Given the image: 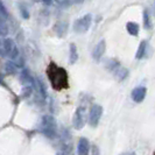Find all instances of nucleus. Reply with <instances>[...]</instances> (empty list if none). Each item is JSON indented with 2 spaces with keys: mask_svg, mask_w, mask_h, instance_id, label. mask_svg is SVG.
<instances>
[{
  "mask_svg": "<svg viewBox=\"0 0 155 155\" xmlns=\"http://www.w3.org/2000/svg\"><path fill=\"white\" fill-rule=\"evenodd\" d=\"M47 78L50 82L51 87L56 91H62L69 87V78L67 70L58 67L55 62H50L46 69Z\"/></svg>",
  "mask_w": 155,
  "mask_h": 155,
  "instance_id": "obj_1",
  "label": "nucleus"
},
{
  "mask_svg": "<svg viewBox=\"0 0 155 155\" xmlns=\"http://www.w3.org/2000/svg\"><path fill=\"white\" fill-rule=\"evenodd\" d=\"M40 132L43 135H46L49 139H54L57 137V124L54 117L45 116L41 120V124L39 126Z\"/></svg>",
  "mask_w": 155,
  "mask_h": 155,
  "instance_id": "obj_2",
  "label": "nucleus"
},
{
  "mask_svg": "<svg viewBox=\"0 0 155 155\" xmlns=\"http://www.w3.org/2000/svg\"><path fill=\"white\" fill-rule=\"evenodd\" d=\"M91 25H92V15L85 14L84 16L75 20L72 28H74V31L77 34H84L91 28Z\"/></svg>",
  "mask_w": 155,
  "mask_h": 155,
  "instance_id": "obj_3",
  "label": "nucleus"
},
{
  "mask_svg": "<svg viewBox=\"0 0 155 155\" xmlns=\"http://www.w3.org/2000/svg\"><path fill=\"white\" fill-rule=\"evenodd\" d=\"M85 107L84 106H78L74 116H72V126L75 130H82L86 123V114H85Z\"/></svg>",
  "mask_w": 155,
  "mask_h": 155,
  "instance_id": "obj_4",
  "label": "nucleus"
},
{
  "mask_svg": "<svg viewBox=\"0 0 155 155\" xmlns=\"http://www.w3.org/2000/svg\"><path fill=\"white\" fill-rule=\"evenodd\" d=\"M103 116V107L98 104H93L89 112V125L91 127H97Z\"/></svg>",
  "mask_w": 155,
  "mask_h": 155,
  "instance_id": "obj_5",
  "label": "nucleus"
},
{
  "mask_svg": "<svg viewBox=\"0 0 155 155\" xmlns=\"http://www.w3.org/2000/svg\"><path fill=\"white\" fill-rule=\"evenodd\" d=\"M105 50H106V41L101 40L97 43V46L94 47V49L92 50V58L98 62L101 58V56L105 54Z\"/></svg>",
  "mask_w": 155,
  "mask_h": 155,
  "instance_id": "obj_6",
  "label": "nucleus"
},
{
  "mask_svg": "<svg viewBox=\"0 0 155 155\" xmlns=\"http://www.w3.org/2000/svg\"><path fill=\"white\" fill-rule=\"evenodd\" d=\"M146 93H147V89L145 86H138L132 91V99L135 103H141L145 99Z\"/></svg>",
  "mask_w": 155,
  "mask_h": 155,
  "instance_id": "obj_7",
  "label": "nucleus"
},
{
  "mask_svg": "<svg viewBox=\"0 0 155 155\" xmlns=\"http://www.w3.org/2000/svg\"><path fill=\"white\" fill-rule=\"evenodd\" d=\"M90 142L86 138H81L78 140V145H77V153L79 155H86L89 154L90 152Z\"/></svg>",
  "mask_w": 155,
  "mask_h": 155,
  "instance_id": "obj_8",
  "label": "nucleus"
},
{
  "mask_svg": "<svg viewBox=\"0 0 155 155\" xmlns=\"http://www.w3.org/2000/svg\"><path fill=\"white\" fill-rule=\"evenodd\" d=\"M147 47H148V42L147 41H141L140 42L139 47H138V50H137V54H135V58L138 60H141L145 57V55L147 53Z\"/></svg>",
  "mask_w": 155,
  "mask_h": 155,
  "instance_id": "obj_9",
  "label": "nucleus"
},
{
  "mask_svg": "<svg viewBox=\"0 0 155 155\" xmlns=\"http://www.w3.org/2000/svg\"><path fill=\"white\" fill-rule=\"evenodd\" d=\"M78 60V53L77 47L75 43H70L69 46V63L70 64H75Z\"/></svg>",
  "mask_w": 155,
  "mask_h": 155,
  "instance_id": "obj_10",
  "label": "nucleus"
},
{
  "mask_svg": "<svg viewBox=\"0 0 155 155\" xmlns=\"http://www.w3.org/2000/svg\"><path fill=\"white\" fill-rule=\"evenodd\" d=\"M54 31L58 36H64L68 31V22H57L54 26Z\"/></svg>",
  "mask_w": 155,
  "mask_h": 155,
  "instance_id": "obj_11",
  "label": "nucleus"
},
{
  "mask_svg": "<svg viewBox=\"0 0 155 155\" xmlns=\"http://www.w3.org/2000/svg\"><path fill=\"white\" fill-rule=\"evenodd\" d=\"M113 72H114V76H116V78L119 81V82L124 81L125 78L128 76V70L126 69V68H121L120 65H119Z\"/></svg>",
  "mask_w": 155,
  "mask_h": 155,
  "instance_id": "obj_12",
  "label": "nucleus"
},
{
  "mask_svg": "<svg viewBox=\"0 0 155 155\" xmlns=\"http://www.w3.org/2000/svg\"><path fill=\"white\" fill-rule=\"evenodd\" d=\"M126 31H128L130 35L137 36V35L139 34L140 27L137 22H132V21H131V22H127V25H126Z\"/></svg>",
  "mask_w": 155,
  "mask_h": 155,
  "instance_id": "obj_13",
  "label": "nucleus"
},
{
  "mask_svg": "<svg viewBox=\"0 0 155 155\" xmlns=\"http://www.w3.org/2000/svg\"><path fill=\"white\" fill-rule=\"evenodd\" d=\"M14 47H15V45H14L13 39L7 38V39L4 40V42H2V48H4V53H6V55L9 54V53L13 50Z\"/></svg>",
  "mask_w": 155,
  "mask_h": 155,
  "instance_id": "obj_14",
  "label": "nucleus"
},
{
  "mask_svg": "<svg viewBox=\"0 0 155 155\" xmlns=\"http://www.w3.org/2000/svg\"><path fill=\"white\" fill-rule=\"evenodd\" d=\"M0 35H2V36L8 35V26L5 21V18L1 14H0Z\"/></svg>",
  "mask_w": 155,
  "mask_h": 155,
  "instance_id": "obj_15",
  "label": "nucleus"
},
{
  "mask_svg": "<svg viewBox=\"0 0 155 155\" xmlns=\"http://www.w3.org/2000/svg\"><path fill=\"white\" fill-rule=\"evenodd\" d=\"M105 65H106V69L107 70H110V71H114V70H116L120 64H119V62H118L117 60L111 58V60H107V61H106Z\"/></svg>",
  "mask_w": 155,
  "mask_h": 155,
  "instance_id": "obj_16",
  "label": "nucleus"
},
{
  "mask_svg": "<svg viewBox=\"0 0 155 155\" xmlns=\"http://www.w3.org/2000/svg\"><path fill=\"white\" fill-rule=\"evenodd\" d=\"M143 26H145V28H146V29H149V28L152 27L148 9H145V11H143Z\"/></svg>",
  "mask_w": 155,
  "mask_h": 155,
  "instance_id": "obj_17",
  "label": "nucleus"
},
{
  "mask_svg": "<svg viewBox=\"0 0 155 155\" xmlns=\"http://www.w3.org/2000/svg\"><path fill=\"white\" fill-rule=\"evenodd\" d=\"M19 9H20V13H21V16H22L23 19H29V12H28V9L26 8L25 5L20 4L19 5Z\"/></svg>",
  "mask_w": 155,
  "mask_h": 155,
  "instance_id": "obj_18",
  "label": "nucleus"
},
{
  "mask_svg": "<svg viewBox=\"0 0 155 155\" xmlns=\"http://www.w3.org/2000/svg\"><path fill=\"white\" fill-rule=\"evenodd\" d=\"M6 71L9 74H15L16 71V64L13 62H7L6 63Z\"/></svg>",
  "mask_w": 155,
  "mask_h": 155,
  "instance_id": "obj_19",
  "label": "nucleus"
},
{
  "mask_svg": "<svg viewBox=\"0 0 155 155\" xmlns=\"http://www.w3.org/2000/svg\"><path fill=\"white\" fill-rule=\"evenodd\" d=\"M0 14L4 16V18H7V15H8L7 9H6L5 5H4V2H2L1 0H0Z\"/></svg>",
  "mask_w": 155,
  "mask_h": 155,
  "instance_id": "obj_20",
  "label": "nucleus"
},
{
  "mask_svg": "<svg viewBox=\"0 0 155 155\" xmlns=\"http://www.w3.org/2000/svg\"><path fill=\"white\" fill-rule=\"evenodd\" d=\"M42 1H43L45 5H48V6H49V5H51V2H53L54 0H42Z\"/></svg>",
  "mask_w": 155,
  "mask_h": 155,
  "instance_id": "obj_21",
  "label": "nucleus"
},
{
  "mask_svg": "<svg viewBox=\"0 0 155 155\" xmlns=\"http://www.w3.org/2000/svg\"><path fill=\"white\" fill-rule=\"evenodd\" d=\"M2 79H4V75H0V82H2Z\"/></svg>",
  "mask_w": 155,
  "mask_h": 155,
  "instance_id": "obj_22",
  "label": "nucleus"
}]
</instances>
